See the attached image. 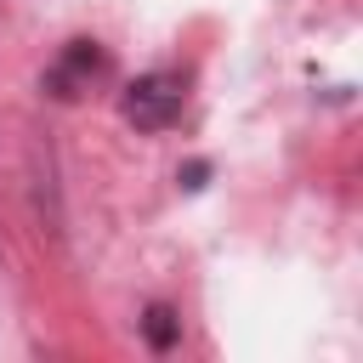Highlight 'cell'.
Segmentation results:
<instances>
[{"label":"cell","instance_id":"6da1fadb","mask_svg":"<svg viewBox=\"0 0 363 363\" xmlns=\"http://www.w3.org/2000/svg\"><path fill=\"white\" fill-rule=\"evenodd\" d=\"M182 102H187V85L176 74H142V79L125 85V102L119 108H125V119L136 130H164V125L182 119Z\"/></svg>","mask_w":363,"mask_h":363},{"label":"cell","instance_id":"7a4b0ae2","mask_svg":"<svg viewBox=\"0 0 363 363\" xmlns=\"http://www.w3.org/2000/svg\"><path fill=\"white\" fill-rule=\"evenodd\" d=\"M102 74H108L102 45H96V40H68V45L57 51L51 74H45V91H51L57 102H74V96L91 91V79H102Z\"/></svg>","mask_w":363,"mask_h":363},{"label":"cell","instance_id":"3957f363","mask_svg":"<svg viewBox=\"0 0 363 363\" xmlns=\"http://www.w3.org/2000/svg\"><path fill=\"white\" fill-rule=\"evenodd\" d=\"M142 335H147V346H153V352H170V346H176V335H182V318H176L170 306H147Z\"/></svg>","mask_w":363,"mask_h":363}]
</instances>
